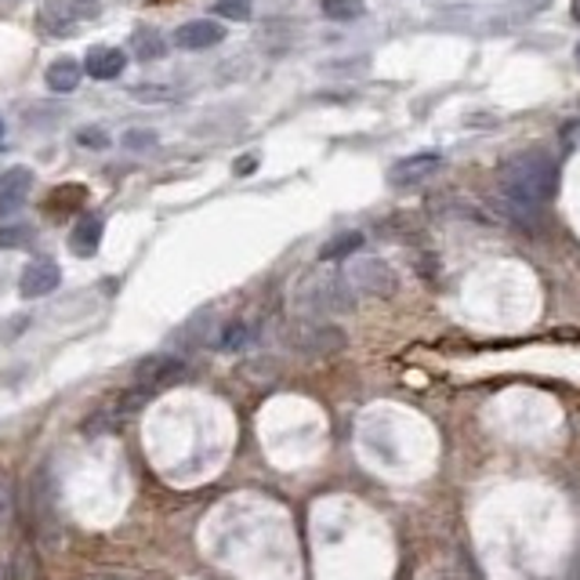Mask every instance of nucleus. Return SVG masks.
I'll return each instance as SVG.
<instances>
[{
  "mask_svg": "<svg viewBox=\"0 0 580 580\" xmlns=\"http://www.w3.org/2000/svg\"><path fill=\"white\" fill-rule=\"evenodd\" d=\"M558 186V171L555 160L541 153V149H530V153L512 156L508 164L501 167V207L512 214L515 222L533 225L544 214V207L552 203Z\"/></svg>",
  "mask_w": 580,
  "mask_h": 580,
  "instance_id": "obj_1",
  "label": "nucleus"
},
{
  "mask_svg": "<svg viewBox=\"0 0 580 580\" xmlns=\"http://www.w3.org/2000/svg\"><path fill=\"white\" fill-rule=\"evenodd\" d=\"M298 308L302 316H341L356 308V290L349 287L345 273H313L298 287Z\"/></svg>",
  "mask_w": 580,
  "mask_h": 580,
  "instance_id": "obj_2",
  "label": "nucleus"
},
{
  "mask_svg": "<svg viewBox=\"0 0 580 580\" xmlns=\"http://www.w3.org/2000/svg\"><path fill=\"white\" fill-rule=\"evenodd\" d=\"M290 345H294L302 356H338L345 349V330L335 327L330 319H316V316H302L294 327H290Z\"/></svg>",
  "mask_w": 580,
  "mask_h": 580,
  "instance_id": "obj_3",
  "label": "nucleus"
},
{
  "mask_svg": "<svg viewBox=\"0 0 580 580\" xmlns=\"http://www.w3.org/2000/svg\"><path fill=\"white\" fill-rule=\"evenodd\" d=\"M345 279L356 294H367V298H392L400 290L395 268L389 262H381V257H356L345 268Z\"/></svg>",
  "mask_w": 580,
  "mask_h": 580,
  "instance_id": "obj_4",
  "label": "nucleus"
},
{
  "mask_svg": "<svg viewBox=\"0 0 580 580\" xmlns=\"http://www.w3.org/2000/svg\"><path fill=\"white\" fill-rule=\"evenodd\" d=\"M102 8L94 0H48V8L40 12V26L51 37H73L80 23L99 18Z\"/></svg>",
  "mask_w": 580,
  "mask_h": 580,
  "instance_id": "obj_5",
  "label": "nucleus"
},
{
  "mask_svg": "<svg viewBox=\"0 0 580 580\" xmlns=\"http://www.w3.org/2000/svg\"><path fill=\"white\" fill-rule=\"evenodd\" d=\"M186 374H189L186 360L160 352V356L138 360V367H135V389H138V395H149V392H156V389H171V384H178L181 378H186Z\"/></svg>",
  "mask_w": 580,
  "mask_h": 580,
  "instance_id": "obj_6",
  "label": "nucleus"
},
{
  "mask_svg": "<svg viewBox=\"0 0 580 580\" xmlns=\"http://www.w3.org/2000/svg\"><path fill=\"white\" fill-rule=\"evenodd\" d=\"M59 283H62L59 262H51V257H37V262H29L23 268V276H18V294L23 298H48L51 290H59Z\"/></svg>",
  "mask_w": 580,
  "mask_h": 580,
  "instance_id": "obj_7",
  "label": "nucleus"
},
{
  "mask_svg": "<svg viewBox=\"0 0 580 580\" xmlns=\"http://www.w3.org/2000/svg\"><path fill=\"white\" fill-rule=\"evenodd\" d=\"M443 167V156L439 153H414V156H403L400 164H392L389 171V181L392 186H421V181H428L436 175V171Z\"/></svg>",
  "mask_w": 580,
  "mask_h": 580,
  "instance_id": "obj_8",
  "label": "nucleus"
},
{
  "mask_svg": "<svg viewBox=\"0 0 580 580\" xmlns=\"http://www.w3.org/2000/svg\"><path fill=\"white\" fill-rule=\"evenodd\" d=\"M222 40H225V29L214 18H192V23L175 29V45L181 51H207L214 45H222Z\"/></svg>",
  "mask_w": 580,
  "mask_h": 580,
  "instance_id": "obj_9",
  "label": "nucleus"
},
{
  "mask_svg": "<svg viewBox=\"0 0 580 580\" xmlns=\"http://www.w3.org/2000/svg\"><path fill=\"white\" fill-rule=\"evenodd\" d=\"M29 192H34V171L29 167L4 171V175H0V218H8L12 211L23 207Z\"/></svg>",
  "mask_w": 580,
  "mask_h": 580,
  "instance_id": "obj_10",
  "label": "nucleus"
},
{
  "mask_svg": "<svg viewBox=\"0 0 580 580\" xmlns=\"http://www.w3.org/2000/svg\"><path fill=\"white\" fill-rule=\"evenodd\" d=\"M127 66V55L121 48H91L84 59V73L94 80H116Z\"/></svg>",
  "mask_w": 580,
  "mask_h": 580,
  "instance_id": "obj_11",
  "label": "nucleus"
},
{
  "mask_svg": "<svg viewBox=\"0 0 580 580\" xmlns=\"http://www.w3.org/2000/svg\"><path fill=\"white\" fill-rule=\"evenodd\" d=\"M211 324H214V313H211V308H203V313H197L186 327L178 330V335H175V345H178L181 352H200V349L214 345V338H211L214 327H211Z\"/></svg>",
  "mask_w": 580,
  "mask_h": 580,
  "instance_id": "obj_12",
  "label": "nucleus"
},
{
  "mask_svg": "<svg viewBox=\"0 0 580 580\" xmlns=\"http://www.w3.org/2000/svg\"><path fill=\"white\" fill-rule=\"evenodd\" d=\"M99 243H102V222L94 218V214L77 218V225H73V232H70V251L77 257H91L99 251Z\"/></svg>",
  "mask_w": 580,
  "mask_h": 580,
  "instance_id": "obj_13",
  "label": "nucleus"
},
{
  "mask_svg": "<svg viewBox=\"0 0 580 580\" xmlns=\"http://www.w3.org/2000/svg\"><path fill=\"white\" fill-rule=\"evenodd\" d=\"M45 80H48V88L55 91V94H70V91L80 88L84 66H80L77 59H59V62H51V66H48Z\"/></svg>",
  "mask_w": 580,
  "mask_h": 580,
  "instance_id": "obj_14",
  "label": "nucleus"
},
{
  "mask_svg": "<svg viewBox=\"0 0 580 580\" xmlns=\"http://www.w3.org/2000/svg\"><path fill=\"white\" fill-rule=\"evenodd\" d=\"M131 51H135V59L156 62V59L167 55V40L160 37L153 26H138L135 34H131Z\"/></svg>",
  "mask_w": 580,
  "mask_h": 580,
  "instance_id": "obj_15",
  "label": "nucleus"
},
{
  "mask_svg": "<svg viewBox=\"0 0 580 580\" xmlns=\"http://www.w3.org/2000/svg\"><path fill=\"white\" fill-rule=\"evenodd\" d=\"M363 247V232H338V236H330V240L324 243V251H319V257L324 262H345V257H352Z\"/></svg>",
  "mask_w": 580,
  "mask_h": 580,
  "instance_id": "obj_16",
  "label": "nucleus"
},
{
  "mask_svg": "<svg viewBox=\"0 0 580 580\" xmlns=\"http://www.w3.org/2000/svg\"><path fill=\"white\" fill-rule=\"evenodd\" d=\"M319 12H324L330 23H356L367 12L363 0H319Z\"/></svg>",
  "mask_w": 580,
  "mask_h": 580,
  "instance_id": "obj_17",
  "label": "nucleus"
},
{
  "mask_svg": "<svg viewBox=\"0 0 580 580\" xmlns=\"http://www.w3.org/2000/svg\"><path fill=\"white\" fill-rule=\"evenodd\" d=\"M247 341H251V327L243 324V319H236V324L222 327L218 338H214V345H218L222 352H240Z\"/></svg>",
  "mask_w": 580,
  "mask_h": 580,
  "instance_id": "obj_18",
  "label": "nucleus"
},
{
  "mask_svg": "<svg viewBox=\"0 0 580 580\" xmlns=\"http://www.w3.org/2000/svg\"><path fill=\"white\" fill-rule=\"evenodd\" d=\"M214 12L229 23H247L254 15V0H214Z\"/></svg>",
  "mask_w": 580,
  "mask_h": 580,
  "instance_id": "obj_19",
  "label": "nucleus"
},
{
  "mask_svg": "<svg viewBox=\"0 0 580 580\" xmlns=\"http://www.w3.org/2000/svg\"><path fill=\"white\" fill-rule=\"evenodd\" d=\"M127 94H131L135 102H149V105H160V102H175V99H178V94L171 91V88H164V84H138V88H131Z\"/></svg>",
  "mask_w": 580,
  "mask_h": 580,
  "instance_id": "obj_20",
  "label": "nucleus"
},
{
  "mask_svg": "<svg viewBox=\"0 0 580 580\" xmlns=\"http://www.w3.org/2000/svg\"><path fill=\"white\" fill-rule=\"evenodd\" d=\"M121 142H124V149H131V153H149V149L156 146V131H146V127H138V131H127Z\"/></svg>",
  "mask_w": 580,
  "mask_h": 580,
  "instance_id": "obj_21",
  "label": "nucleus"
},
{
  "mask_svg": "<svg viewBox=\"0 0 580 580\" xmlns=\"http://www.w3.org/2000/svg\"><path fill=\"white\" fill-rule=\"evenodd\" d=\"M34 243V229L29 225H8L0 229V247H29Z\"/></svg>",
  "mask_w": 580,
  "mask_h": 580,
  "instance_id": "obj_22",
  "label": "nucleus"
},
{
  "mask_svg": "<svg viewBox=\"0 0 580 580\" xmlns=\"http://www.w3.org/2000/svg\"><path fill=\"white\" fill-rule=\"evenodd\" d=\"M77 146H84V149H105V146H110V135H105L102 127H80V131H77Z\"/></svg>",
  "mask_w": 580,
  "mask_h": 580,
  "instance_id": "obj_23",
  "label": "nucleus"
},
{
  "mask_svg": "<svg viewBox=\"0 0 580 580\" xmlns=\"http://www.w3.org/2000/svg\"><path fill=\"white\" fill-rule=\"evenodd\" d=\"M254 167H257V156H240V160H236V175H251Z\"/></svg>",
  "mask_w": 580,
  "mask_h": 580,
  "instance_id": "obj_24",
  "label": "nucleus"
},
{
  "mask_svg": "<svg viewBox=\"0 0 580 580\" xmlns=\"http://www.w3.org/2000/svg\"><path fill=\"white\" fill-rule=\"evenodd\" d=\"M573 18H577V23H580V0H573Z\"/></svg>",
  "mask_w": 580,
  "mask_h": 580,
  "instance_id": "obj_25",
  "label": "nucleus"
},
{
  "mask_svg": "<svg viewBox=\"0 0 580 580\" xmlns=\"http://www.w3.org/2000/svg\"><path fill=\"white\" fill-rule=\"evenodd\" d=\"M0 138H4V121H0Z\"/></svg>",
  "mask_w": 580,
  "mask_h": 580,
  "instance_id": "obj_26",
  "label": "nucleus"
},
{
  "mask_svg": "<svg viewBox=\"0 0 580 580\" xmlns=\"http://www.w3.org/2000/svg\"><path fill=\"white\" fill-rule=\"evenodd\" d=\"M577 66H580V45H577Z\"/></svg>",
  "mask_w": 580,
  "mask_h": 580,
  "instance_id": "obj_27",
  "label": "nucleus"
}]
</instances>
